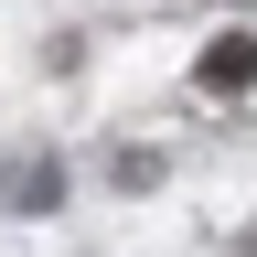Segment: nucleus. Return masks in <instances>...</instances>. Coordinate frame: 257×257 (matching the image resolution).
<instances>
[{
  "label": "nucleus",
  "instance_id": "nucleus-1",
  "mask_svg": "<svg viewBox=\"0 0 257 257\" xmlns=\"http://www.w3.org/2000/svg\"><path fill=\"white\" fill-rule=\"evenodd\" d=\"M214 96H236V86H257V32H214L204 43V64H193Z\"/></svg>",
  "mask_w": 257,
  "mask_h": 257
}]
</instances>
